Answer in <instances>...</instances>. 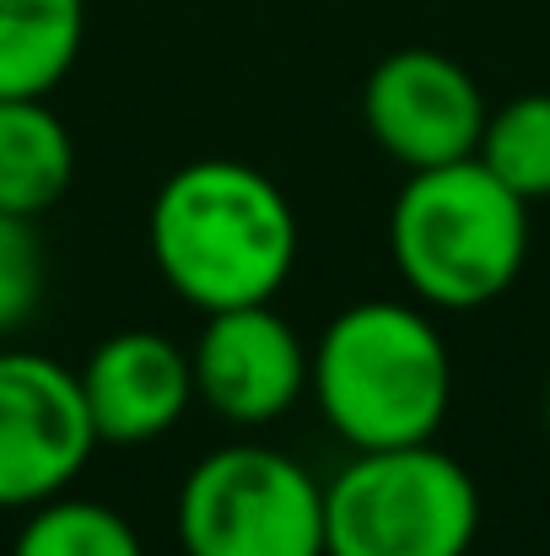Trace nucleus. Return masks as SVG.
Listing matches in <instances>:
<instances>
[{
    "label": "nucleus",
    "instance_id": "9d476101",
    "mask_svg": "<svg viewBox=\"0 0 550 556\" xmlns=\"http://www.w3.org/2000/svg\"><path fill=\"white\" fill-rule=\"evenodd\" d=\"M76 179V141L43 98H0V211L43 216Z\"/></svg>",
    "mask_w": 550,
    "mask_h": 556
},
{
    "label": "nucleus",
    "instance_id": "f03ea898",
    "mask_svg": "<svg viewBox=\"0 0 550 556\" xmlns=\"http://www.w3.org/2000/svg\"><path fill=\"white\" fill-rule=\"evenodd\" d=\"M308 389L357 454L432 443L453 405V357L421 308L372 298L324 325Z\"/></svg>",
    "mask_w": 550,
    "mask_h": 556
},
{
    "label": "nucleus",
    "instance_id": "2eb2a0df",
    "mask_svg": "<svg viewBox=\"0 0 550 556\" xmlns=\"http://www.w3.org/2000/svg\"><path fill=\"white\" fill-rule=\"evenodd\" d=\"M546 432H550V378H546Z\"/></svg>",
    "mask_w": 550,
    "mask_h": 556
},
{
    "label": "nucleus",
    "instance_id": "423d86ee",
    "mask_svg": "<svg viewBox=\"0 0 550 556\" xmlns=\"http://www.w3.org/2000/svg\"><path fill=\"white\" fill-rule=\"evenodd\" d=\"M98 427L81 378L43 352H0V508L60 497L92 459Z\"/></svg>",
    "mask_w": 550,
    "mask_h": 556
},
{
    "label": "nucleus",
    "instance_id": "ddd939ff",
    "mask_svg": "<svg viewBox=\"0 0 550 556\" xmlns=\"http://www.w3.org/2000/svg\"><path fill=\"white\" fill-rule=\"evenodd\" d=\"M475 157L529 205L550 200V92H524L491 109Z\"/></svg>",
    "mask_w": 550,
    "mask_h": 556
},
{
    "label": "nucleus",
    "instance_id": "4468645a",
    "mask_svg": "<svg viewBox=\"0 0 550 556\" xmlns=\"http://www.w3.org/2000/svg\"><path fill=\"white\" fill-rule=\"evenodd\" d=\"M43 243H38V227L33 216H11L0 211V336L22 330L38 303H43Z\"/></svg>",
    "mask_w": 550,
    "mask_h": 556
},
{
    "label": "nucleus",
    "instance_id": "6e6552de",
    "mask_svg": "<svg viewBox=\"0 0 550 556\" xmlns=\"http://www.w3.org/2000/svg\"><path fill=\"white\" fill-rule=\"evenodd\" d=\"M194 394L232 427H270L303 394L314 352L270 303H243L205 314V330L189 352Z\"/></svg>",
    "mask_w": 550,
    "mask_h": 556
},
{
    "label": "nucleus",
    "instance_id": "1a4fd4ad",
    "mask_svg": "<svg viewBox=\"0 0 550 556\" xmlns=\"http://www.w3.org/2000/svg\"><path fill=\"white\" fill-rule=\"evenodd\" d=\"M81 378L98 443H152L174 432L194 400V368L157 330H119L92 346Z\"/></svg>",
    "mask_w": 550,
    "mask_h": 556
},
{
    "label": "nucleus",
    "instance_id": "f8f14e48",
    "mask_svg": "<svg viewBox=\"0 0 550 556\" xmlns=\"http://www.w3.org/2000/svg\"><path fill=\"white\" fill-rule=\"evenodd\" d=\"M11 556H146V546L130 530V519H119L114 508L60 492L27 508Z\"/></svg>",
    "mask_w": 550,
    "mask_h": 556
},
{
    "label": "nucleus",
    "instance_id": "7ed1b4c3",
    "mask_svg": "<svg viewBox=\"0 0 550 556\" xmlns=\"http://www.w3.org/2000/svg\"><path fill=\"white\" fill-rule=\"evenodd\" d=\"M388 249L405 287L432 308L497 303L529 260V200L481 157L410 174L388 211Z\"/></svg>",
    "mask_w": 550,
    "mask_h": 556
},
{
    "label": "nucleus",
    "instance_id": "9b49d317",
    "mask_svg": "<svg viewBox=\"0 0 550 556\" xmlns=\"http://www.w3.org/2000/svg\"><path fill=\"white\" fill-rule=\"evenodd\" d=\"M87 38V0H0V98H49Z\"/></svg>",
    "mask_w": 550,
    "mask_h": 556
},
{
    "label": "nucleus",
    "instance_id": "0eeeda50",
    "mask_svg": "<svg viewBox=\"0 0 550 556\" xmlns=\"http://www.w3.org/2000/svg\"><path fill=\"white\" fill-rule=\"evenodd\" d=\"M486 114L491 109H486L475 76L437 49H394L362 81L367 136L405 174L475 157Z\"/></svg>",
    "mask_w": 550,
    "mask_h": 556
},
{
    "label": "nucleus",
    "instance_id": "f257e3e1",
    "mask_svg": "<svg viewBox=\"0 0 550 556\" xmlns=\"http://www.w3.org/2000/svg\"><path fill=\"white\" fill-rule=\"evenodd\" d=\"M152 260L189 308L276 303L297 265V211L276 179L238 157H194L157 189Z\"/></svg>",
    "mask_w": 550,
    "mask_h": 556
},
{
    "label": "nucleus",
    "instance_id": "20e7f679",
    "mask_svg": "<svg viewBox=\"0 0 550 556\" xmlns=\"http://www.w3.org/2000/svg\"><path fill=\"white\" fill-rule=\"evenodd\" d=\"M475 476L437 443L362 448L324 486V556H470Z\"/></svg>",
    "mask_w": 550,
    "mask_h": 556
},
{
    "label": "nucleus",
    "instance_id": "39448f33",
    "mask_svg": "<svg viewBox=\"0 0 550 556\" xmlns=\"http://www.w3.org/2000/svg\"><path fill=\"white\" fill-rule=\"evenodd\" d=\"M183 556H324V486L281 448L227 443L179 486Z\"/></svg>",
    "mask_w": 550,
    "mask_h": 556
}]
</instances>
